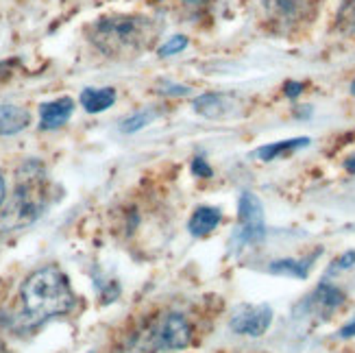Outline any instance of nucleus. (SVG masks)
Listing matches in <instances>:
<instances>
[{
    "mask_svg": "<svg viewBox=\"0 0 355 353\" xmlns=\"http://www.w3.org/2000/svg\"><path fill=\"white\" fill-rule=\"evenodd\" d=\"M318 257V253L305 257V259H275L270 262L268 270L272 275H286V277H297V279H305L307 275H310V266L312 262Z\"/></svg>",
    "mask_w": 355,
    "mask_h": 353,
    "instance_id": "nucleus-15",
    "label": "nucleus"
},
{
    "mask_svg": "<svg viewBox=\"0 0 355 353\" xmlns=\"http://www.w3.org/2000/svg\"><path fill=\"white\" fill-rule=\"evenodd\" d=\"M301 92H303V83H299V81H288L286 83V96L297 98Z\"/></svg>",
    "mask_w": 355,
    "mask_h": 353,
    "instance_id": "nucleus-23",
    "label": "nucleus"
},
{
    "mask_svg": "<svg viewBox=\"0 0 355 353\" xmlns=\"http://www.w3.org/2000/svg\"><path fill=\"white\" fill-rule=\"evenodd\" d=\"M223 221V212L218 207H211V205H203V207H196L194 214L188 221V232L194 238H203L209 236L216 227L220 225Z\"/></svg>",
    "mask_w": 355,
    "mask_h": 353,
    "instance_id": "nucleus-10",
    "label": "nucleus"
},
{
    "mask_svg": "<svg viewBox=\"0 0 355 353\" xmlns=\"http://www.w3.org/2000/svg\"><path fill=\"white\" fill-rule=\"evenodd\" d=\"M345 168H347V173L355 175V155H351V157L345 162Z\"/></svg>",
    "mask_w": 355,
    "mask_h": 353,
    "instance_id": "nucleus-26",
    "label": "nucleus"
},
{
    "mask_svg": "<svg viewBox=\"0 0 355 353\" xmlns=\"http://www.w3.org/2000/svg\"><path fill=\"white\" fill-rule=\"evenodd\" d=\"M192 173H194V177H203V179H209V177L214 175L211 166H209L203 157H196V160L192 162Z\"/></svg>",
    "mask_w": 355,
    "mask_h": 353,
    "instance_id": "nucleus-21",
    "label": "nucleus"
},
{
    "mask_svg": "<svg viewBox=\"0 0 355 353\" xmlns=\"http://www.w3.org/2000/svg\"><path fill=\"white\" fill-rule=\"evenodd\" d=\"M264 236L266 223L261 201L251 192H242L238 201V232L234 236V249L240 251L244 244H259Z\"/></svg>",
    "mask_w": 355,
    "mask_h": 353,
    "instance_id": "nucleus-4",
    "label": "nucleus"
},
{
    "mask_svg": "<svg viewBox=\"0 0 355 353\" xmlns=\"http://www.w3.org/2000/svg\"><path fill=\"white\" fill-rule=\"evenodd\" d=\"M44 186L46 173L44 166L35 160H28L18 171V186L13 194V216L20 225L33 223L44 212Z\"/></svg>",
    "mask_w": 355,
    "mask_h": 353,
    "instance_id": "nucleus-3",
    "label": "nucleus"
},
{
    "mask_svg": "<svg viewBox=\"0 0 355 353\" xmlns=\"http://www.w3.org/2000/svg\"><path fill=\"white\" fill-rule=\"evenodd\" d=\"M343 303H345L343 290L331 286V284H325V282H322L312 293V297L305 301L307 308H310L312 312H316L318 316H322V318H327L329 314H334Z\"/></svg>",
    "mask_w": 355,
    "mask_h": 353,
    "instance_id": "nucleus-8",
    "label": "nucleus"
},
{
    "mask_svg": "<svg viewBox=\"0 0 355 353\" xmlns=\"http://www.w3.org/2000/svg\"><path fill=\"white\" fill-rule=\"evenodd\" d=\"M351 94L355 96V81H353V85H351Z\"/></svg>",
    "mask_w": 355,
    "mask_h": 353,
    "instance_id": "nucleus-29",
    "label": "nucleus"
},
{
    "mask_svg": "<svg viewBox=\"0 0 355 353\" xmlns=\"http://www.w3.org/2000/svg\"><path fill=\"white\" fill-rule=\"evenodd\" d=\"M31 125V112L18 105H0V135H15Z\"/></svg>",
    "mask_w": 355,
    "mask_h": 353,
    "instance_id": "nucleus-11",
    "label": "nucleus"
},
{
    "mask_svg": "<svg viewBox=\"0 0 355 353\" xmlns=\"http://www.w3.org/2000/svg\"><path fill=\"white\" fill-rule=\"evenodd\" d=\"M261 3L268 18L275 22H295L303 9V0H261Z\"/></svg>",
    "mask_w": 355,
    "mask_h": 353,
    "instance_id": "nucleus-14",
    "label": "nucleus"
},
{
    "mask_svg": "<svg viewBox=\"0 0 355 353\" xmlns=\"http://www.w3.org/2000/svg\"><path fill=\"white\" fill-rule=\"evenodd\" d=\"M181 3H188V5H200V3H205V0H181Z\"/></svg>",
    "mask_w": 355,
    "mask_h": 353,
    "instance_id": "nucleus-27",
    "label": "nucleus"
},
{
    "mask_svg": "<svg viewBox=\"0 0 355 353\" xmlns=\"http://www.w3.org/2000/svg\"><path fill=\"white\" fill-rule=\"evenodd\" d=\"M305 146H310V137H292V140H282V142H275V144L259 146L255 150V157H259L261 162H272V160L286 157L299 148H305Z\"/></svg>",
    "mask_w": 355,
    "mask_h": 353,
    "instance_id": "nucleus-13",
    "label": "nucleus"
},
{
    "mask_svg": "<svg viewBox=\"0 0 355 353\" xmlns=\"http://www.w3.org/2000/svg\"><path fill=\"white\" fill-rule=\"evenodd\" d=\"M185 46H188V37H185V35H173V37H168V42H166L164 46H159L157 55H159L162 59L173 57V55L185 51Z\"/></svg>",
    "mask_w": 355,
    "mask_h": 353,
    "instance_id": "nucleus-18",
    "label": "nucleus"
},
{
    "mask_svg": "<svg viewBox=\"0 0 355 353\" xmlns=\"http://www.w3.org/2000/svg\"><path fill=\"white\" fill-rule=\"evenodd\" d=\"M338 336H340V338H353V336H355V318L351 320L349 325H345L340 332H338Z\"/></svg>",
    "mask_w": 355,
    "mask_h": 353,
    "instance_id": "nucleus-24",
    "label": "nucleus"
},
{
    "mask_svg": "<svg viewBox=\"0 0 355 353\" xmlns=\"http://www.w3.org/2000/svg\"><path fill=\"white\" fill-rule=\"evenodd\" d=\"M7 201V181H5V175L0 173V207Z\"/></svg>",
    "mask_w": 355,
    "mask_h": 353,
    "instance_id": "nucleus-25",
    "label": "nucleus"
},
{
    "mask_svg": "<svg viewBox=\"0 0 355 353\" xmlns=\"http://www.w3.org/2000/svg\"><path fill=\"white\" fill-rule=\"evenodd\" d=\"M157 92L164 96H188L190 94V87L173 83V81H159L157 83Z\"/></svg>",
    "mask_w": 355,
    "mask_h": 353,
    "instance_id": "nucleus-19",
    "label": "nucleus"
},
{
    "mask_svg": "<svg viewBox=\"0 0 355 353\" xmlns=\"http://www.w3.org/2000/svg\"><path fill=\"white\" fill-rule=\"evenodd\" d=\"M18 66V59H7L0 61V81H7L9 76L13 74V68Z\"/></svg>",
    "mask_w": 355,
    "mask_h": 353,
    "instance_id": "nucleus-22",
    "label": "nucleus"
},
{
    "mask_svg": "<svg viewBox=\"0 0 355 353\" xmlns=\"http://www.w3.org/2000/svg\"><path fill=\"white\" fill-rule=\"evenodd\" d=\"M79 103L87 114L107 112L116 103V89L114 87H85L79 96Z\"/></svg>",
    "mask_w": 355,
    "mask_h": 353,
    "instance_id": "nucleus-12",
    "label": "nucleus"
},
{
    "mask_svg": "<svg viewBox=\"0 0 355 353\" xmlns=\"http://www.w3.org/2000/svg\"><path fill=\"white\" fill-rule=\"evenodd\" d=\"M194 112L205 116L209 120H225L229 116H234L236 103L231 101L227 94H200L192 103Z\"/></svg>",
    "mask_w": 355,
    "mask_h": 353,
    "instance_id": "nucleus-9",
    "label": "nucleus"
},
{
    "mask_svg": "<svg viewBox=\"0 0 355 353\" xmlns=\"http://www.w3.org/2000/svg\"><path fill=\"white\" fill-rule=\"evenodd\" d=\"M272 308L268 303H242L236 308L234 316L229 320V327L234 334L240 336H251V338H259L264 336L272 323Z\"/></svg>",
    "mask_w": 355,
    "mask_h": 353,
    "instance_id": "nucleus-5",
    "label": "nucleus"
},
{
    "mask_svg": "<svg viewBox=\"0 0 355 353\" xmlns=\"http://www.w3.org/2000/svg\"><path fill=\"white\" fill-rule=\"evenodd\" d=\"M72 112H74V101L70 96H61L49 103H42L40 105V129L55 131L59 127H64L72 118Z\"/></svg>",
    "mask_w": 355,
    "mask_h": 353,
    "instance_id": "nucleus-7",
    "label": "nucleus"
},
{
    "mask_svg": "<svg viewBox=\"0 0 355 353\" xmlns=\"http://www.w3.org/2000/svg\"><path fill=\"white\" fill-rule=\"evenodd\" d=\"M162 31L157 18L142 13L103 15L87 26V37L107 57H137L155 44Z\"/></svg>",
    "mask_w": 355,
    "mask_h": 353,
    "instance_id": "nucleus-1",
    "label": "nucleus"
},
{
    "mask_svg": "<svg viewBox=\"0 0 355 353\" xmlns=\"http://www.w3.org/2000/svg\"><path fill=\"white\" fill-rule=\"evenodd\" d=\"M336 28L345 35H355V0H343L336 13Z\"/></svg>",
    "mask_w": 355,
    "mask_h": 353,
    "instance_id": "nucleus-16",
    "label": "nucleus"
},
{
    "mask_svg": "<svg viewBox=\"0 0 355 353\" xmlns=\"http://www.w3.org/2000/svg\"><path fill=\"white\" fill-rule=\"evenodd\" d=\"M353 264H355V251H347V253H343L340 257L336 259V262L329 266V275H336V273H340V270H349V268H353Z\"/></svg>",
    "mask_w": 355,
    "mask_h": 353,
    "instance_id": "nucleus-20",
    "label": "nucleus"
},
{
    "mask_svg": "<svg viewBox=\"0 0 355 353\" xmlns=\"http://www.w3.org/2000/svg\"><path fill=\"white\" fill-rule=\"evenodd\" d=\"M155 118H157V114L150 112V110L137 112V114H133V116H129V118H125V120L120 122V131L122 133H135V131L144 129L146 125H150V122L155 120Z\"/></svg>",
    "mask_w": 355,
    "mask_h": 353,
    "instance_id": "nucleus-17",
    "label": "nucleus"
},
{
    "mask_svg": "<svg viewBox=\"0 0 355 353\" xmlns=\"http://www.w3.org/2000/svg\"><path fill=\"white\" fill-rule=\"evenodd\" d=\"M153 343L159 349H171V351L185 349L192 343V327L188 323V318L179 312L166 314L155 325V329H153Z\"/></svg>",
    "mask_w": 355,
    "mask_h": 353,
    "instance_id": "nucleus-6",
    "label": "nucleus"
},
{
    "mask_svg": "<svg viewBox=\"0 0 355 353\" xmlns=\"http://www.w3.org/2000/svg\"><path fill=\"white\" fill-rule=\"evenodd\" d=\"M20 299L28 325H40L49 318L68 314L76 303L68 275L59 266H44L28 275L22 284Z\"/></svg>",
    "mask_w": 355,
    "mask_h": 353,
    "instance_id": "nucleus-2",
    "label": "nucleus"
},
{
    "mask_svg": "<svg viewBox=\"0 0 355 353\" xmlns=\"http://www.w3.org/2000/svg\"><path fill=\"white\" fill-rule=\"evenodd\" d=\"M0 353H9V351H7V345L3 343V338H0Z\"/></svg>",
    "mask_w": 355,
    "mask_h": 353,
    "instance_id": "nucleus-28",
    "label": "nucleus"
}]
</instances>
